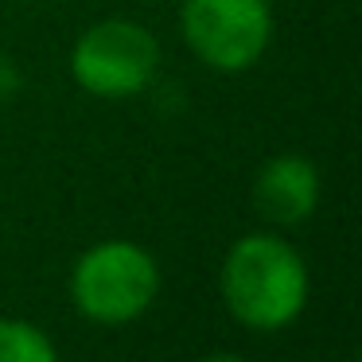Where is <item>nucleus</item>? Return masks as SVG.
Here are the masks:
<instances>
[{
    "label": "nucleus",
    "instance_id": "1",
    "mask_svg": "<svg viewBox=\"0 0 362 362\" xmlns=\"http://www.w3.org/2000/svg\"><path fill=\"white\" fill-rule=\"evenodd\" d=\"M218 300L238 327L253 335L288 331L312 300V269L284 230H250L218 261Z\"/></svg>",
    "mask_w": 362,
    "mask_h": 362
},
{
    "label": "nucleus",
    "instance_id": "2",
    "mask_svg": "<svg viewBox=\"0 0 362 362\" xmlns=\"http://www.w3.org/2000/svg\"><path fill=\"white\" fill-rule=\"evenodd\" d=\"M164 288V269L148 245L133 238H102L71 261L66 296L94 327H129L144 320Z\"/></svg>",
    "mask_w": 362,
    "mask_h": 362
},
{
    "label": "nucleus",
    "instance_id": "3",
    "mask_svg": "<svg viewBox=\"0 0 362 362\" xmlns=\"http://www.w3.org/2000/svg\"><path fill=\"white\" fill-rule=\"evenodd\" d=\"M164 51L148 24L129 16H105L82 28L71 43L66 71L71 82L102 102H129L156 82Z\"/></svg>",
    "mask_w": 362,
    "mask_h": 362
},
{
    "label": "nucleus",
    "instance_id": "4",
    "mask_svg": "<svg viewBox=\"0 0 362 362\" xmlns=\"http://www.w3.org/2000/svg\"><path fill=\"white\" fill-rule=\"evenodd\" d=\"M276 16L269 0H180L183 47L214 74H245L269 55Z\"/></svg>",
    "mask_w": 362,
    "mask_h": 362
},
{
    "label": "nucleus",
    "instance_id": "5",
    "mask_svg": "<svg viewBox=\"0 0 362 362\" xmlns=\"http://www.w3.org/2000/svg\"><path fill=\"white\" fill-rule=\"evenodd\" d=\"M253 211L273 230H296L320 211L323 175L304 152H276L253 175Z\"/></svg>",
    "mask_w": 362,
    "mask_h": 362
},
{
    "label": "nucleus",
    "instance_id": "6",
    "mask_svg": "<svg viewBox=\"0 0 362 362\" xmlns=\"http://www.w3.org/2000/svg\"><path fill=\"white\" fill-rule=\"evenodd\" d=\"M0 362H59V346L40 323L0 315Z\"/></svg>",
    "mask_w": 362,
    "mask_h": 362
},
{
    "label": "nucleus",
    "instance_id": "7",
    "mask_svg": "<svg viewBox=\"0 0 362 362\" xmlns=\"http://www.w3.org/2000/svg\"><path fill=\"white\" fill-rule=\"evenodd\" d=\"M16 90H20V66L8 55H0V102H8Z\"/></svg>",
    "mask_w": 362,
    "mask_h": 362
},
{
    "label": "nucleus",
    "instance_id": "8",
    "mask_svg": "<svg viewBox=\"0 0 362 362\" xmlns=\"http://www.w3.org/2000/svg\"><path fill=\"white\" fill-rule=\"evenodd\" d=\"M195 362H245V358L234 354V351H211V354H199Z\"/></svg>",
    "mask_w": 362,
    "mask_h": 362
}]
</instances>
